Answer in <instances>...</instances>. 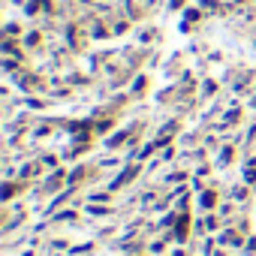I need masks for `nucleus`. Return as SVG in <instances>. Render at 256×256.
<instances>
[{
	"mask_svg": "<svg viewBox=\"0 0 256 256\" xmlns=\"http://www.w3.org/2000/svg\"><path fill=\"white\" fill-rule=\"evenodd\" d=\"M187 235V217H181V223H178V238H184Z\"/></svg>",
	"mask_w": 256,
	"mask_h": 256,
	"instance_id": "obj_1",
	"label": "nucleus"
}]
</instances>
